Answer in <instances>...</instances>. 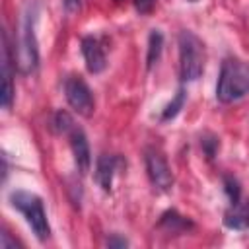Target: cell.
<instances>
[{"label": "cell", "mask_w": 249, "mask_h": 249, "mask_svg": "<svg viewBox=\"0 0 249 249\" xmlns=\"http://www.w3.org/2000/svg\"><path fill=\"white\" fill-rule=\"evenodd\" d=\"M249 93V62L239 58H226L220 68L216 84V99L220 103H233Z\"/></svg>", "instance_id": "1"}, {"label": "cell", "mask_w": 249, "mask_h": 249, "mask_svg": "<svg viewBox=\"0 0 249 249\" xmlns=\"http://www.w3.org/2000/svg\"><path fill=\"white\" fill-rule=\"evenodd\" d=\"M179 45V76L183 82H195L204 72V43L189 29H183L177 37Z\"/></svg>", "instance_id": "2"}, {"label": "cell", "mask_w": 249, "mask_h": 249, "mask_svg": "<svg viewBox=\"0 0 249 249\" xmlns=\"http://www.w3.org/2000/svg\"><path fill=\"white\" fill-rule=\"evenodd\" d=\"M10 202L14 208H18L29 228L33 230V233L37 235L39 241H45L49 239L51 235V228H49V222H47V214H45V208H43V200L33 195V193H27V191H14L10 195Z\"/></svg>", "instance_id": "3"}, {"label": "cell", "mask_w": 249, "mask_h": 249, "mask_svg": "<svg viewBox=\"0 0 249 249\" xmlns=\"http://www.w3.org/2000/svg\"><path fill=\"white\" fill-rule=\"evenodd\" d=\"M33 23H35V10H27L21 21V41H19V54H18V66L23 74H31L39 66V49H37Z\"/></svg>", "instance_id": "4"}, {"label": "cell", "mask_w": 249, "mask_h": 249, "mask_svg": "<svg viewBox=\"0 0 249 249\" xmlns=\"http://www.w3.org/2000/svg\"><path fill=\"white\" fill-rule=\"evenodd\" d=\"M64 93L68 105L82 117H91L95 111V101L91 95L89 86L80 76H70L64 82Z\"/></svg>", "instance_id": "5"}, {"label": "cell", "mask_w": 249, "mask_h": 249, "mask_svg": "<svg viewBox=\"0 0 249 249\" xmlns=\"http://www.w3.org/2000/svg\"><path fill=\"white\" fill-rule=\"evenodd\" d=\"M144 163H146V173L150 177V183L158 189V191H169L173 187V175L171 169L167 165V160L163 158V154L156 148H148L144 152Z\"/></svg>", "instance_id": "6"}, {"label": "cell", "mask_w": 249, "mask_h": 249, "mask_svg": "<svg viewBox=\"0 0 249 249\" xmlns=\"http://www.w3.org/2000/svg\"><path fill=\"white\" fill-rule=\"evenodd\" d=\"M68 138H70V148H72V156H74V163L78 167V171L82 175H86L91 167V152H89V144H88V138L84 134L82 128L74 126L70 132H68Z\"/></svg>", "instance_id": "7"}, {"label": "cell", "mask_w": 249, "mask_h": 249, "mask_svg": "<svg viewBox=\"0 0 249 249\" xmlns=\"http://www.w3.org/2000/svg\"><path fill=\"white\" fill-rule=\"evenodd\" d=\"M82 54H84L86 66H88V70L91 74H99V72L105 70L107 58H105L101 43L95 37H84L82 39Z\"/></svg>", "instance_id": "8"}, {"label": "cell", "mask_w": 249, "mask_h": 249, "mask_svg": "<svg viewBox=\"0 0 249 249\" xmlns=\"http://www.w3.org/2000/svg\"><path fill=\"white\" fill-rule=\"evenodd\" d=\"M224 226L237 231L249 228V198H239L237 202L230 204L224 214Z\"/></svg>", "instance_id": "9"}, {"label": "cell", "mask_w": 249, "mask_h": 249, "mask_svg": "<svg viewBox=\"0 0 249 249\" xmlns=\"http://www.w3.org/2000/svg\"><path fill=\"white\" fill-rule=\"evenodd\" d=\"M117 165H119V158L117 156H109V154H101L97 158V163H95V181L97 185L109 193L111 191V185H113V175L117 171Z\"/></svg>", "instance_id": "10"}, {"label": "cell", "mask_w": 249, "mask_h": 249, "mask_svg": "<svg viewBox=\"0 0 249 249\" xmlns=\"http://www.w3.org/2000/svg\"><path fill=\"white\" fill-rule=\"evenodd\" d=\"M12 60H10V47H8V37L4 33V47H2V107L10 109L12 101H14V84H12Z\"/></svg>", "instance_id": "11"}, {"label": "cell", "mask_w": 249, "mask_h": 249, "mask_svg": "<svg viewBox=\"0 0 249 249\" xmlns=\"http://www.w3.org/2000/svg\"><path fill=\"white\" fill-rule=\"evenodd\" d=\"M158 228L165 230L167 233H181L185 230H191L193 228V222L185 216H181L177 210H167L161 214L160 222H158Z\"/></svg>", "instance_id": "12"}, {"label": "cell", "mask_w": 249, "mask_h": 249, "mask_svg": "<svg viewBox=\"0 0 249 249\" xmlns=\"http://www.w3.org/2000/svg\"><path fill=\"white\" fill-rule=\"evenodd\" d=\"M161 47H163V35H161V31L152 29L150 31V37H148V54H146V68L148 70L160 60Z\"/></svg>", "instance_id": "13"}, {"label": "cell", "mask_w": 249, "mask_h": 249, "mask_svg": "<svg viewBox=\"0 0 249 249\" xmlns=\"http://www.w3.org/2000/svg\"><path fill=\"white\" fill-rule=\"evenodd\" d=\"M185 97H187L185 89H183V88H179V89H177V93H175V97H173V99L167 103V107L163 109V113H161L160 121H161V123H165V121L175 119V117L179 115V111L183 109V105H185Z\"/></svg>", "instance_id": "14"}, {"label": "cell", "mask_w": 249, "mask_h": 249, "mask_svg": "<svg viewBox=\"0 0 249 249\" xmlns=\"http://www.w3.org/2000/svg\"><path fill=\"white\" fill-rule=\"evenodd\" d=\"M200 148H202V152H204L206 160H212V158L216 156L218 148H220V138H218L216 134L206 132V134H202V136H200Z\"/></svg>", "instance_id": "15"}, {"label": "cell", "mask_w": 249, "mask_h": 249, "mask_svg": "<svg viewBox=\"0 0 249 249\" xmlns=\"http://www.w3.org/2000/svg\"><path fill=\"white\" fill-rule=\"evenodd\" d=\"M224 191H226V195H228L231 204L241 198V185L233 175H226L224 177Z\"/></svg>", "instance_id": "16"}, {"label": "cell", "mask_w": 249, "mask_h": 249, "mask_svg": "<svg viewBox=\"0 0 249 249\" xmlns=\"http://www.w3.org/2000/svg\"><path fill=\"white\" fill-rule=\"evenodd\" d=\"M53 128H54V132H70L72 128H74V121H72V117L66 113V111H58L56 115H54V119H53Z\"/></svg>", "instance_id": "17"}, {"label": "cell", "mask_w": 249, "mask_h": 249, "mask_svg": "<svg viewBox=\"0 0 249 249\" xmlns=\"http://www.w3.org/2000/svg\"><path fill=\"white\" fill-rule=\"evenodd\" d=\"M156 6V0H134V8L140 12V14H150Z\"/></svg>", "instance_id": "18"}, {"label": "cell", "mask_w": 249, "mask_h": 249, "mask_svg": "<svg viewBox=\"0 0 249 249\" xmlns=\"http://www.w3.org/2000/svg\"><path fill=\"white\" fill-rule=\"evenodd\" d=\"M0 245H2V249H16V245H19V243L14 241V239H10V233L8 231H2L0 233Z\"/></svg>", "instance_id": "19"}, {"label": "cell", "mask_w": 249, "mask_h": 249, "mask_svg": "<svg viewBox=\"0 0 249 249\" xmlns=\"http://www.w3.org/2000/svg\"><path fill=\"white\" fill-rule=\"evenodd\" d=\"M107 245L109 247H126L128 245V241L124 239V237H121V235H111V237H107Z\"/></svg>", "instance_id": "20"}, {"label": "cell", "mask_w": 249, "mask_h": 249, "mask_svg": "<svg viewBox=\"0 0 249 249\" xmlns=\"http://www.w3.org/2000/svg\"><path fill=\"white\" fill-rule=\"evenodd\" d=\"M62 4L68 14H76L80 10V0H62Z\"/></svg>", "instance_id": "21"}]
</instances>
